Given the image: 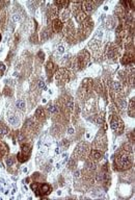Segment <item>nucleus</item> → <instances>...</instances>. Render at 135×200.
Instances as JSON below:
<instances>
[{
  "label": "nucleus",
  "mask_w": 135,
  "mask_h": 200,
  "mask_svg": "<svg viewBox=\"0 0 135 200\" xmlns=\"http://www.w3.org/2000/svg\"><path fill=\"white\" fill-rule=\"evenodd\" d=\"M46 69H47V72H48V74H52L53 72H54V70H55V67H54V64H53L52 62H49L47 64V66H46Z\"/></svg>",
  "instance_id": "nucleus-16"
},
{
  "label": "nucleus",
  "mask_w": 135,
  "mask_h": 200,
  "mask_svg": "<svg viewBox=\"0 0 135 200\" xmlns=\"http://www.w3.org/2000/svg\"><path fill=\"white\" fill-rule=\"evenodd\" d=\"M73 132H74V130H73V129H72V128H70V129H69V133H70V134H72V133H73Z\"/></svg>",
  "instance_id": "nucleus-31"
},
{
  "label": "nucleus",
  "mask_w": 135,
  "mask_h": 200,
  "mask_svg": "<svg viewBox=\"0 0 135 200\" xmlns=\"http://www.w3.org/2000/svg\"><path fill=\"white\" fill-rule=\"evenodd\" d=\"M112 89H113V92L114 93H120L123 91L122 86H120V83L117 82V81H113L112 82Z\"/></svg>",
  "instance_id": "nucleus-11"
},
{
  "label": "nucleus",
  "mask_w": 135,
  "mask_h": 200,
  "mask_svg": "<svg viewBox=\"0 0 135 200\" xmlns=\"http://www.w3.org/2000/svg\"><path fill=\"white\" fill-rule=\"evenodd\" d=\"M8 133V128L3 125H0V136H3V134Z\"/></svg>",
  "instance_id": "nucleus-21"
},
{
  "label": "nucleus",
  "mask_w": 135,
  "mask_h": 200,
  "mask_svg": "<svg viewBox=\"0 0 135 200\" xmlns=\"http://www.w3.org/2000/svg\"><path fill=\"white\" fill-rule=\"evenodd\" d=\"M14 20H15V21H19V20H20V17H19V15H14Z\"/></svg>",
  "instance_id": "nucleus-28"
},
{
  "label": "nucleus",
  "mask_w": 135,
  "mask_h": 200,
  "mask_svg": "<svg viewBox=\"0 0 135 200\" xmlns=\"http://www.w3.org/2000/svg\"><path fill=\"white\" fill-rule=\"evenodd\" d=\"M122 64L123 65H131L134 63V54L132 53H126L122 59Z\"/></svg>",
  "instance_id": "nucleus-7"
},
{
  "label": "nucleus",
  "mask_w": 135,
  "mask_h": 200,
  "mask_svg": "<svg viewBox=\"0 0 135 200\" xmlns=\"http://www.w3.org/2000/svg\"><path fill=\"white\" fill-rule=\"evenodd\" d=\"M0 40H1V35H0Z\"/></svg>",
  "instance_id": "nucleus-32"
},
{
  "label": "nucleus",
  "mask_w": 135,
  "mask_h": 200,
  "mask_svg": "<svg viewBox=\"0 0 135 200\" xmlns=\"http://www.w3.org/2000/svg\"><path fill=\"white\" fill-rule=\"evenodd\" d=\"M62 28V22L61 20H58V19H55L53 21V29H54L55 32H58V31L61 30Z\"/></svg>",
  "instance_id": "nucleus-8"
},
{
  "label": "nucleus",
  "mask_w": 135,
  "mask_h": 200,
  "mask_svg": "<svg viewBox=\"0 0 135 200\" xmlns=\"http://www.w3.org/2000/svg\"><path fill=\"white\" fill-rule=\"evenodd\" d=\"M24 139H25V137H24L22 133H18V140H19V142H23Z\"/></svg>",
  "instance_id": "nucleus-25"
},
{
  "label": "nucleus",
  "mask_w": 135,
  "mask_h": 200,
  "mask_svg": "<svg viewBox=\"0 0 135 200\" xmlns=\"http://www.w3.org/2000/svg\"><path fill=\"white\" fill-rule=\"evenodd\" d=\"M69 79V72L66 69H60L56 73V80L60 83H64Z\"/></svg>",
  "instance_id": "nucleus-6"
},
{
  "label": "nucleus",
  "mask_w": 135,
  "mask_h": 200,
  "mask_svg": "<svg viewBox=\"0 0 135 200\" xmlns=\"http://www.w3.org/2000/svg\"><path fill=\"white\" fill-rule=\"evenodd\" d=\"M110 125H111L112 130L117 134H120V132L123 131V129H124V123H123L122 119H120V117H117V116H114L111 119Z\"/></svg>",
  "instance_id": "nucleus-3"
},
{
  "label": "nucleus",
  "mask_w": 135,
  "mask_h": 200,
  "mask_svg": "<svg viewBox=\"0 0 135 200\" xmlns=\"http://www.w3.org/2000/svg\"><path fill=\"white\" fill-rule=\"evenodd\" d=\"M94 2H84L83 5H84V8L86 9V12H93L94 8H95V5H94Z\"/></svg>",
  "instance_id": "nucleus-13"
},
{
  "label": "nucleus",
  "mask_w": 135,
  "mask_h": 200,
  "mask_svg": "<svg viewBox=\"0 0 135 200\" xmlns=\"http://www.w3.org/2000/svg\"><path fill=\"white\" fill-rule=\"evenodd\" d=\"M38 88L40 89H46V83H45V81L43 80V79H41V80H38Z\"/></svg>",
  "instance_id": "nucleus-22"
},
{
  "label": "nucleus",
  "mask_w": 135,
  "mask_h": 200,
  "mask_svg": "<svg viewBox=\"0 0 135 200\" xmlns=\"http://www.w3.org/2000/svg\"><path fill=\"white\" fill-rule=\"evenodd\" d=\"M0 70H1V72H4V70H5V67L2 63H0Z\"/></svg>",
  "instance_id": "nucleus-27"
},
{
  "label": "nucleus",
  "mask_w": 135,
  "mask_h": 200,
  "mask_svg": "<svg viewBox=\"0 0 135 200\" xmlns=\"http://www.w3.org/2000/svg\"><path fill=\"white\" fill-rule=\"evenodd\" d=\"M29 154H30V146L28 145V144L22 145V146H21V151L18 153V155H17L18 161L20 163L25 162V161H27Z\"/></svg>",
  "instance_id": "nucleus-4"
},
{
  "label": "nucleus",
  "mask_w": 135,
  "mask_h": 200,
  "mask_svg": "<svg viewBox=\"0 0 135 200\" xmlns=\"http://www.w3.org/2000/svg\"><path fill=\"white\" fill-rule=\"evenodd\" d=\"M75 176H76V177H79V176H80V171H77V172L75 173Z\"/></svg>",
  "instance_id": "nucleus-30"
},
{
  "label": "nucleus",
  "mask_w": 135,
  "mask_h": 200,
  "mask_svg": "<svg viewBox=\"0 0 135 200\" xmlns=\"http://www.w3.org/2000/svg\"><path fill=\"white\" fill-rule=\"evenodd\" d=\"M14 162H15V161H14V158H13V157H8V161H6V164H8V167H11V166L14 164Z\"/></svg>",
  "instance_id": "nucleus-24"
},
{
  "label": "nucleus",
  "mask_w": 135,
  "mask_h": 200,
  "mask_svg": "<svg viewBox=\"0 0 135 200\" xmlns=\"http://www.w3.org/2000/svg\"><path fill=\"white\" fill-rule=\"evenodd\" d=\"M68 16H69V13L67 12V9H64V13L61 14V17H62L61 19H62V20H67V19H68Z\"/></svg>",
  "instance_id": "nucleus-23"
},
{
  "label": "nucleus",
  "mask_w": 135,
  "mask_h": 200,
  "mask_svg": "<svg viewBox=\"0 0 135 200\" xmlns=\"http://www.w3.org/2000/svg\"><path fill=\"white\" fill-rule=\"evenodd\" d=\"M38 57H41V59H42V61H43V59H44V57H45V54H44V52L40 51V52H38Z\"/></svg>",
  "instance_id": "nucleus-26"
},
{
  "label": "nucleus",
  "mask_w": 135,
  "mask_h": 200,
  "mask_svg": "<svg viewBox=\"0 0 135 200\" xmlns=\"http://www.w3.org/2000/svg\"><path fill=\"white\" fill-rule=\"evenodd\" d=\"M8 120L11 124H16L17 123V120H16V117L13 115H8Z\"/></svg>",
  "instance_id": "nucleus-18"
},
{
  "label": "nucleus",
  "mask_w": 135,
  "mask_h": 200,
  "mask_svg": "<svg viewBox=\"0 0 135 200\" xmlns=\"http://www.w3.org/2000/svg\"><path fill=\"white\" fill-rule=\"evenodd\" d=\"M35 117L38 118H41V117H44V110L42 107H38L35 112Z\"/></svg>",
  "instance_id": "nucleus-17"
},
{
  "label": "nucleus",
  "mask_w": 135,
  "mask_h": 200,
  "mask_svg": "<svg viewBox=\"0 0 135 200\" xmlns=\"http://www.w3.org/2000/svg\"><path fill=\"white\" fill-rule=\"evenodd\" d=\"M48 110H49V113H51V114H54V113L58 112V107L55 106V105H50V106L48 107Z\"/></svg>",
  "instance_id": "nucleus-19"
},
{
  "label": "nucleus",
  "mask_w": 135,
  "mask_h": 200,
  "mask_svg": "<svg viewBox=\"0 0 135 200\" xmlns=\"http://www.w3.org/2000/svg\"><path fill=\"white\" fill-rule=\"evenodd\" d=\"M116 164L119 167H120V169H127L131 165V157L127 152H124L123 154L119 155Z\"/></svg>",
  "instance_id": "nucleus-2"
},
{
  "label": "nucleus",
  "mask_w": 135,
  "mask_h": 200,
  "mask_svg": "<svg viewBox=\"0 0 135 200\" xmlns=\"http://www.w3.org/2000/svg\"><path fill=\"white\" fill-rule=\"evenodd\" d=\"M85 18H86L85 13H83V12H81V11L79 12L76 16V20H77V22H79V23H82L83 21L85 20Z\"/></svg>",
  "instance_id": "nucleus-12"
},
{
  "label": "nucleus",
  "mask_w": 135,
  "mask_h": 200,
  "mask_svg": "<svg viewBox=\"0 0 135 200\" xmlns=\"http://www.w3.org/2000/svg\"><path fill=\"white\" fill-rule=\"evenodd\" d=\"M31 189L33 190V191L35 192V194L38 195V196H45V195L49 194V193H51L52 191V188L50 187L49 184H31Z\"/></svg>",
  "instance_id": "nucleus-1"
},
{
  "label": "nucleus",
  "mask_w": 135,
  "mask_h": 200,
  "mask_svg": "<svg viewBox=\"0 0 135 200\" xmlns=\"http://www.w3.org/2000/svg\"><path fill=\"white\" fill-rule=\"evenodd\" d=\"M50 28H46V29H44V31L42 32V35H41V38H42V40L43 41H45V40H48V39L50 38Z\"/></svg>",
  "instance_id": "nucleus-14"
},
{
  "label": "nucleus",
  "mask_w": 135,
  "mask_h": 200,
  "mask_svg": "<svg viewBox=\"0 0 135 200\" xmlns=\"http://www.w3.org/2000/svg\"><path fill=\"white\" fill-rule=\"evenodd\" d=\"M91 156H93V158H95L96 161L98 160H101L103 156V153L101 150H98V149H95V150L91 151Z\"/></svg>",
  "instance_id": "nucleus-9"
},
{
  "label": "nucleus",
  "mask_w": 135,
  "mask_h": 200,
  "mask_svg": "<svg viewBox=\"0 0 135 200\" xmlns=\"http://www.w3.org/2000/svg\"><path fill=\"white\" fill-rule=\"evenodd\" d=\"M93 120H94L95 123L101 125L103 123V121H104V117H102V115H97V116H95V117L93 118Z\"/></svg>",
  "instance_id": "nucleus-15"
},
{
  "label": "nucleus",
  "mask_w": 135,
  "mask_h": 200,
  "mask_svg": "<svg viewBox=\"0 0 135 200\" xmlns=\"http://www.w3.org/2000/svg\"><path fill=\"white\" fill-rule=\"evenodd\" d=\"M128 114H129L130 117L134 118L135 116V113H134V98H132L130 100V103H129V110H128Z\"/></svg>",
  "instance_id": "nucleus-10"
},
{
  "label": "nucleus",
  "mask_w": 135,
  "mask_h": 200,
  "mask_svg": "<svg viewBox=\"0 0 135 200\" xmlns=\"http://www.w3.org/2000/svg\"><path fill=\"white\" fill-rule=\"evenodd\" d=\"M58 51L60 52V53H62V52L64 51V47H61V46H60V47H58Z\"/></svg>",
  "instance_id": "nucleus-29"
},
{
  "label": "nucleus",
  "mask_w": 135,
  "mask_h": 200,
  "mask_svg": "<svg viewBox=\"0 0 135 200\" xmlns=\"http://www.w3.org/2000/svg\"><path fill=\"white\" fill-rule=\"evenodd\" d=\"M88 59H90V54H88L86 51H84L82 53L79 54L78 59H77V65H78L79 69H82L85 67L86 63L88 62Z\"/></svg>",
  "instance_id": "nucleus-5"
},
{
  "label": "nucleus",
  "mask_w": 135,
  "mask_h": 200,
  "mask_svg": "<svg viewBox=\"0 0 135 200\" xmlns=\"http://www.w3.org/2000/svg\"><path fill=\"white\" fill-rule=\"evenodd\" d=\"M17 106H18V108H20V110H24V108H25V102H24L23 100H19L18 102H17Z\"/></svg>",
  "instance_id": "nucleus-20"
}]
</instances>
